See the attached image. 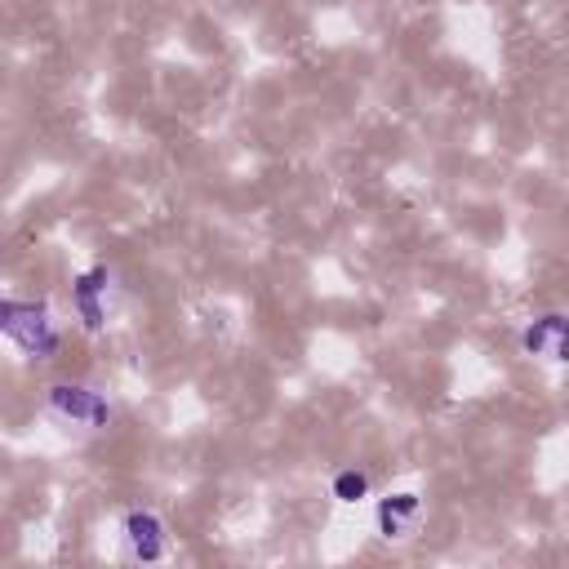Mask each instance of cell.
I'll return each instance as SVG.
<instances>
[{
	"label": "cell",
	"instance_id": "obj_4",
	"mask_svg": "<svg viewBox=\"0 0 569 569\" xmlns=\"http://www.w3.org/2000/svg\"><path fill=\"white\" fill-rule=\"evenodd\" d=\"M53 409H62L71 418H89V422H102V413H107L84 387H53Z\"/></svg>",
	"mask_w": 569,
	"mask_h": 569
},
{
	"label": "cell",
	"instance_id": "obj_6",
	"mask_svg": "<svg viewBox=\"0 0 569 569\" xmlns=\"http://www.w3.org/2000/svg\"><path fill=\"white\" fill-rule=\"evenodd\" d=\"M356 493H365V476H338V498H356Z\"/></svg>",
	"mask_w": 569,
	"mask_h": 569
},
{
	"label": "cell",
	"instance_id": "obj_3",
	"mask_svg": "<svg viewBox=\"0 0 569 569\" xmlns=\"http://www.w3.org/2000/svg\"><path fill=\"white\" fill-rule=\"evenodd\" d=\"M129 542H133V551H138L142 560H156V556L164 551L160 520H156V516H147V511H133V516H129Z\"/></svg>",
	"mask_w": 569,
	"mask_h": 569
},
{
	"label": "cell",
	"instance_id": "obj_1",
	"mask_svg": "<svg viewBox=\"0 0 569 569\" xmlns=\"http://www.w3.org/2000/svg\"><path fill=\"white\" fill-rule=\"evenodd\" d=\"M4 329H9L27 351H49V347H53V333H49L44 316H36V307L9 302V307H4Z\"/></svg>",
	"mask_w": 569,
	"mask_h": 569
},
{
	"label": "cell",
	"instance_id": "obj_2",
	"mask_svg": "<svg viewBox=\"0 0 569 569\" xmlns=\"http://www.w3.org/2000/svg\"><path fill=\"white\" fill-rule=\"evenodd\" d=\"M525 347L547 351V356H556V360H569V320H565V316L538 320V325L525 333Z\"/></svg>",
	"mask_w": 569,
	"mask_h": 569
},
{
	"label": "cell",
	"instance_id": "obj_5",
	"mask_svg": "<svg viewBox=\"0 0 569 569\" xmlns=\"http://www.w3.org/2000/svg\"><path fill=\"white\" fill-rule=\"evenodd\" d=\"M418 511V502L409 498V493H400V498H391V502H382V511H378V520H382V529L387 533H400L405 529V520Z\"/></svg>",
	"mask_w": 569,
	"mask_h": 569
}]
</instances>
